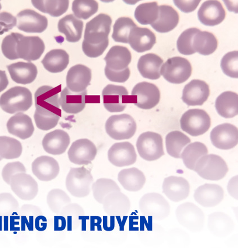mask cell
<instances>
[{"label":"cell","instance_id":"6da1fadb","mask_svg":"<svg viewBox=\"0 0 238 248\" xmlns=\"http://www.w3.org/2000/svg\"><path fill=\"white\" fill-rule=\"evenodd\" d=\"M62 85L52 87L43 86L34 94L35 111L34 118L38 128L48 131L57 126L62 116L59 93Z\"/></svg>","mask_w":238,"mask_h":248},{"label":"cell","instance_id":"7a4b0ae2","mask_svg":"<svg viewBox=\"0 0 238 248\" xmlns=\"http://www.w3.org/2000/svg\"><path fill=\"white\" fill-rule=\"evenodd\" d=\"M111 23V17L103 13L87 23L82 50L87 57L97 58L106 51L109 45Z\"/></svg>","mask_w":238,"mask_h":248},{"label":"cell","instance_id":"3957f363","mask_svg":"<svg viewBox=\"0 0 238 248\" xmlns=\"http://www.w3.org/2000/svg\"><path fill=\"white\" fill-rule=\"evenodd\" d=\"M32 104V93L26 87H12L0 97V107L9 114L26 111Z\"/></svg>","mask_w":238,"mask_h":248},{"label":"cell","instance_id":"277c9868","mask_svg":"<svg viewBox=\"0 0 238 248\" xmlns=\"http://www.w3.org/2000/svg\"><path fill=\"white\" fill-rule=\"evenodd\" d=\"M194 170L203 179L219 181L226 176L229 169L221 156L211 154L201 157L196 163Z\"/></svg>","mask_w":238,"mask_h":248},{"label":"cell","instance_id":"5b68a950","mask_svg":"<svg viewBox=\"0 0 238 248\" xmlns=\"http://www.w3.org/2000/svg\"><path fill=\"white\" fill-rule=\"evenodd\" d=\"M139 209L143 216L150 217L155 221H162L170 214L169 202L162 195L156 193L146 194L139 202Z\"/></svg>","mask_w":238,"mask_h":248},{"label":"cell","instance_id":"8992f818","mask_svg":"<svg viewBox=\"0 0 238 248\" xmlns=\"http://www.w3.org/2000/svg\"><path fill=\"white\" fill-rule=\"evenodd\" d=\"M93 177L85 167L73 168L66 176V187L76 198H85L90 194Z\"/></svg>","mask_w":238,"mask_h":248},{"label":"cell","instance_id":"52a82bcc","mask_svg":"<svg viewBox=\"0 0 238 248\" xmlns=\"http://www.w3.org/2000/svg\"><path fill=\"white\" fill-rule=\"evenodd\" d=\"M176 216L178 223L191 232H199L204 229V212L192 202H186L178 206Z\"/></svg>","mask_w":238,"mask_h":248},{"label":"cell","instance_id":"ba28073f","mask_svg":"<svg viewBox=\"0 0 238 248\" xmlns=\"http://www.w3.org/2000/svg\"><path fill=\"white\" fill-rule=\"evenodd\" d=\"M160 73L168 82L181 84L190 78L192 66L187 59L180 57H174L168 59L161 66Z\"/></svg>","mask_w":238,"mask_h":248},{"label":"cell","instance_id":"9c48e42d","mask_svg":"<svg viewBox=\"0 0 238 248\" xmlns=\"http://www.w3.org/2000/svg\"><path fill=\"white\" fill-rule=\"evenodd\" d=\"M211 124V118L208 113L199 109L188 110L180 120L182 130L195 137L205 134Z\"/></svg>","mask_w":238,"mask_h":248},{"label":"cell","instance_id":"30bf717a","mask_svg":"<svg viewBox=\"0 0 238 248\" xmlns=\"http://www.w3.org/2000/svg\"><path fill=\"white\" fill-rule=\"evenodd\" d=\"M137 125L134 119L127 114L114 115L108 119L106 130L108 135L116 140L129 139L134 136Z\"/></svg>","mask_w":238,"mask_h":248},{"label":"cell","instance_id":"8fae6325","mask_svg":"<svg viewBox=\"0 0 238 248\" xmlns=\"http://www.w3.org/2000/svg\"><path fill=\"white\" fill-rule=\"evenodd\" d=\"M136 148L140 156L147 161H155L164 155L162 136L153 132L140 135Z\"/></svg>","mask_w":238,"mask_h":248},{"label":"cell","instance_id":"7c38bea8","mask_svg":"<svg viewBox=\"0 0 238 248\" xmlns=\"http://www.w3.org/2000/svg\"><path fill=\"white\" fill-rule=\"evenodd\" d=\"M131 103L142 109H150L159 102L160 93L158 87L151 83H139L133 89Z\"/></svg>","mask_w":238,"mask_h":248},{"label":"cell","instance_id":"4fadbf2b","mask_svg":"<svg viewBox=\"0 0 238 248\" xmlns=\"http://www.w3.org/2000/svg\"><path fill=\"white\" fill-rule=\"evenodd\" d=\"M103 103L106 109L111 113L121 112L131 103V97L124 86L107 85L102 92Z\"/></svg>","mask_w":238,"mask_h":248},{"label":"cell","instance_id":"5bb4252c","mask_svg":"<svg viewBox=\"0 0 238 248\" xmlns=\"http://www.w3.org/2000/svg\"><path fill=\"white\" fill-rule=\"evenodd\" d=\"M96 155V146L87 139H79L73 142L68 152L70 161L77 165L92 163Z\"/></svg>","mask_w":238,"mask_h":248},{"label":"cell","instance_id":"9a60e30c","mask_svg":"<svg viewBox=\"0 0 238 248\" xmlns=\"http://www.w3.org/2000/svg\"><path fill=\"white\" fill-rule=\"evenodd\" d=\"M213 146L222 150L233 149L238 144V128L232 124H220L213 129L210 135Z\"/></svg>","mask_w":238,"mask_h":248},{"label":"cell","instance_id":"2e32d148","mask_svg":"<svg viewBox=\"0 0 238 248\" xmlns=\"http://www.w3.org/2000/svg\"><path fill=\"white\" fill-rule=\"evenodd\" d=\"M17 28L26 33H40L47 30V17L31 9H25L17 15Z\"/></svg>","mask_w":238,"mask_h":248},{"label":"cell","instance_id":"e0dca14e","mask_svg":"<svg viewBox=\"0 0 238 248\" xmlns=\"http://www.w3.org/2000/svg\"><path fill=\"white\" fill-rule=\"evenodd\" d=\"M10 185L14 193L23 201L32 200L38 194V186L36 180L26 173L15 174L10 180Z\"/></svg>","mask_w":238,"mask_h":248},{"label":"cell","instance_id":"ac0fdd59","mask_svg":"<svg viewBox=\"0 0 238 248\" xmlns=\"http://www.w3.org/2000/svg\"><path fill=\"white\" fill-rule=\"evenodd\" d=\"M45 49L44 41L39 37L23 36L17 43L16 52L19 59L31 62L39 59Z\"/></svg>","mask_w":238,"mask_h":248},{"label":"cell","instance_id":"d6986e66","mask_svg":"<svg viewBox=\"0 0 238 248\" xmlns=\"http://www.w3.org/2000/svg\"><path fill=\"white\" fill-rule=\"evenodd\" d=\"M108 156L112 165L118 167L134 165L137 159L134 146L129 142L115 143L108 151Z\"/></svg>","mask_w":238,"mask_h":248},{"label":"cell","instance_id":"ffe728a7","mask_svg":"<svg viewBox=\"0 0 238 248\" xmlns=\"http://www.w3.org/2000/svg\"><path fill=\"white\" fill-rule=\"evenodd\" d=\"M209 95L208 84L202 80L194 79L185 86L182 99L188 106H201Z\"/></svg>","mask_w":238,"mask_h":248},{"label":"cell","instance_id":"44dd1931","mask_svg":"<svg viewBox=\"0 0 238 248\" xmlns=\"http://www.w3.org/2000/svg\"><path fill=\"white\" fill-rule=\"evenodd\" d=\"M92 70L87 66L78 64L69 69L66 76L67 88L74 93H81L86 90L92 80Z\"/></svg>","mask_w":238,"mask_h":248},{"label":"cell","instance_id":"7402d4cb","mask_svg":"<svg viewBox=\"0 0 238 248\" xmlns=\"http://www.w3.org/2000/svg\"><path fill=\"white\" fill-rule=\"evenodd\" d=\"M199 20L205 26H215L222 23L226 16V12L221 2L216 0L206 1L198 13Z\"/></svg>","mask_w":238,"mask_h":248},{"label":"cell","instance_id":"603a6c76","mask_svg":"<svg viewBox=\"0 0 238 248\" xmlns=\"http://www.w3.org/2000/svg\"><path fill=\"white\" fill-rule=\"evenodd\" d=\"M163 192L174 202H180L186 199L190 194V186L184 178L170 176L166 178L163 184Z\"/></svg>","mask_w":238,"mask_h":248},{"label":"cell","instance_id":"cb8c5ba5","mask_svg":"<svg viewBox=\"0 0 238 248\" xmlns=\"http://www.w3.org/2000/svg\"><path fill=\"white\" fill-rule=\"evenodd\" d=\"M224 191L216 184H206L195 190L194 198L196 202L206 208L214 207L222 202Z\"/></svg>","mask_w":238,"mask_h":248},{"label":"cell","instance_id":"d4e9b609","mask_svg":"<svg viewBox=\"0 0 238 248\" xmlns=\"http://www.w3.org/2000/svg\"><path fill=\"white\" fill-rule=\"evenodd\" d=\"M32 172L37 179L42 181H50L58 176L60 167L52 157L41 156L35 159L32 165Z\"/></svg>","mask_w":238,"mask_h":248},{"label":"cell","instance_id":"484cf974","mask_svg":"<svg viewBox=\"0 0 238 248\" xmlns=\"http://www.w3.org/2000/svg\"><path fill=\"white\" fill-rule=\"evenodd\" d=\"M128 43L133 49L142 53L152 49L156 43V36L151 30L137 26L129 32Z\"/></svg>","mask_w":238,"mask_h":248},{"label":"cell","instance_id":"4316f807","mask_svg":"<svg viewBox=\"0 0 238 248\" xmlns=\"http://www.w3.org/2000/svg\"><path fill=\"white\" fill-rule=\"evenodd\" d=\"M102 204L104 212L111 216H127L131 208L129 198L121 191L108 194Z\"/></svg>","mask_w":238,"mask_h":248},{"label":"cell","instance_id":"83f0119b","mask_svg":"<svg viewBox=\"0 0 238 248\" xmlns=\"http://www.w3.org/2000/svg\"><path fill=\"white\" fill-rule=\"evenodd\" d=\"M71 142L69 135L62 130H56L45 135L43 140V146L50 155H58L63 154Z\"/></svg>","mask_w":238,"mask_h":248},{"label":"cell","instance_id":"f1b7e54d","mask_svg":"<svg viewBox=\"0 0 238 248\" xmlns=\"http://www.w3.org/2000/svg\"><path fill=\"white\" fill-rule=\"evenodd\" d=\"M6 125L9 134L22 140L31 138L34 131L32 119L22 113L10 118Z\"/></svg>","mask_w":238,"mask_h":248},{"label":"cell","instance_id":"f546056e","mask_svg":"<svg viewBox=\"0 0 238 248\" xmlns=\"http://www.w3.org/2000/svg\"><path fill=\"white\" fill-rule=\"evenodd\" d=\"M208 228L213 235L219 238L228 236L235 228L229 215L223 212H214L208 216Z\"/></svg>","mask_w":238,"mask_h":248},{"label":"cell","instance_id":"4dcf8cb0","mask_svg":"<svg viewBox=\"0 0 238 248\" xmlns=\"http://www.w3.org/2000/svg\"><path fill=\"white\" fill-rule=\"evenodd\" d=\"M86 95V90L81 93H74L65 87L61 93L59 104L65 112L78 114L85 109Z\"/></svg>","mask_w":238,"mask_h":248},{"label":"cell","instance_id":"1f68e13d","mask_svg":"<svg viewBox=\"0 0 238 248\" xmlns=\"http://www.w3.org/2000/svg\"><path fill=\"white\" fill-rule=\"evenodd\" d=\"M13 81L22 85L32 83L37 78V66L32 62H19L7 66Z\"/></svg>","mask_w":238,"mask_h":248},{"label":"cell","instance_id":"d6a6232c","mask_svg":"<svg viewBox=\"0 0 238 248\" xmlns=\"http://www.w3.org/2000/svg\"><path fill=\"white\" fill-rule=\"evenodd\" d=\"M179 19L178 13L173 7L161 5L159 6L158 19L151 26L157 32L167 33L177 27Z\"/></svg>","mask_w":238,"mask_h":248},{"label":"cell","instance_id":"836d02e7","mask_svg":"<svg viewBox=\"0 0 238 248\" xmlns=\"http://www.w3.org/2000/svg\"><path fill=\"white\" fill-rule=\"evenodd\" d=\"M131 52L127 47L114 46L108 51L104 61L106 67L115 71H123L128 68L131 62Z\"/></svg>","mask_w":238,"mask_h":248},{"label":"cell","instance_id":"e575fe53","mask_svg":"<svg viewBox=\"0 0 238 248\" xmlns=\"http://www.w3.org/2000/svg\"><path fill=\"white\" fill-rule=\"evenodd\" d=\"M163 63V59L159 55L147 54L139 59L138 68L143 78L156 80L160 78V68Z\"/></svg>","mask_w":238,"mask_h":248},{"label":"cell","instance_id":"d590c367","mask_svg":"<svg viewBox=\"0 0 238 248\" xmlns=\"http://www.w3.org/2000/svg\"><path fill=\"white\" fill-rule=\"evenodd\" d=\"M83 22L73 15L63 17L58 23L59 32L63 33L69 43H77L82 37Z\"/></svg>","mask_w":238,"mask_h":248},{"label":"cell","instance_id":"8d00e7d4","mask_svg":"<svg viewBox=\"0 0 238 248\" xmlns=\"http://www.w3.org/2000/svg\"><path fill=\"white\" fill-rule=\"evenodd\" d=\"M118 180L125 190L132 192L142 189L146 182L144 174L135 167L120 171Z\"/></svg>","mask_w":238,"mask_h":248},{"label":"cell","instance_id":"74e56055","mask_svg":"<svg viewBox=\"0 0 238 248\" xmlns=\"http://www.w3.org/2000/svg\"><path fill=\"white\" fill-rule=\"evenodd\" d=\"M215 107L218 113L225 118H232L238 113V95L236 93L226 92L217 98Z\"/></svg>","mask_w":238,"mask_h":248},{"label":"cell","instance_id":"f35d334b","mask_svg":"<svg viewBox=\"0 0 238 248\" xmlns=\"http://www.w3.org/2000/svg\"><path fill=\"white\" fill-rule=\"evenodd\" d=\"M44 68L51 73H60L67 67L69 56L62 49H54L48 52L41 62Z\"/></svg>","mask_w":238,"mask_h":248},{"label":"cell","instance_id":"ab89813d","mask_svg":"<svg viewBox=\"0 0 238 248\" xmlns=\"http://www.w3.org/2000/svg\"><path fill=\"white\" fill-rule=\"evenodd\" d=\"M218 46V41L215 35L206 31H199L192 41V48L195 52L203 55H211Z\"/></svg>","mask_w":238,"mask_h":248},{"label":"cell","instance_id":"60d3db41","mask_svg":"<svg viewBox=\"0 0 238 248\" xmlns=\"http://www.w3.org/2000/svg\"><path fill=\"white\" fill-rule=\"evenodd\" d=\"M190 142V138L183 133L178 131L171 132L166 138L167 152L175 158H181L183 149Z\"/></svg>","mask_w":238,"mask_h":248},{"label":"cell","instance_id":"b9f144b4","mask_svg":"<svg viewBox=\"0 0 238 248\" xmlns=\"http://www.w3.org/2000/svg\"><path fill=\"white\" fill-rule=\"evenodd\" d=\"M208 150L206 146L200 142L191 143L184 150L181 155L184 165L188 169L194 170L198 160L206 155Z\"/></svg>","mask_w":238,"mask_h":248},{"label":"cell","instance_id":"7bdbcfd3","mask_svg":"<svg viewBox=\"0 0 238 248\" xmlns=\"http://www.w3.org/2000/svg\"><path fill=\"white\" fill-rule=\"evenodd\" d=\"M159 15V6L156 2L142 3L135 12L136 19L142 25H152L158 19Z\"/></svg>","mask_w":238,"mask_h":248},{"label":"cell","instance_id":"ee69618b","mask_svg":"<svg viewBox=\"0 0 238 248\" xmlns=\"http://www.w3.org/2000/svg\"><path fill=\"white\" fill-rule=\"evenodd\" d=\"M32 5L40 12L48 14L52 16L58 17L62 16L68 9V0H59V1H33Z\"/></svg>","mask_w":238,"mask_h":248},{"label":"cell","instance_id":"f6af8a7d","mask_svg":"<svg viewBox=\"0 0 238 248\" xmlns=\"http://www.w3.org/2000/svg\"><path fill=\"white\" fill-rule=\"evenodd\" d=\"M23 152L21 142L8 136H0V156L6 159L18 158Z\"/></svg>","mask_w":238,"mask_h":248},{"label":"cell","instance_id":"bcb514c9","mask_svg":"<svg viewBox=\"0 0 238 248\" xmlns=\"http://www.w3.org/2000/svg\"><path fill=\"white\" fill-rule=\"evenodd\" d=\"M137 27L134 21L128 17L118 18L113 26L112 38L117 43L127 44L129 32L132 29Z\"/></svg>","mask_w":238,"mask_h":248},{"label":"cell","instance_id":"7dc6e473","mask_svg":"<svg viewBox=\"0 0 238 248\" xmlns=\"http://www.w3.org/2000/svg\"><path fill=\"white\" fill-rule=\"evenodd\" d=\"M94 199L100 204H103L104 199L113 192H120V187L114 181L109 179H98L92 186Z\"/></svg>","mask_w":238,"mask_h":248},{"label":"cell","instance_id":"c3c4849f","mask_svg":"<svg viewBox=\"0 0 238 248\" xmlns=\"http://www.w3.org/2000/svg\"><path fill=\"white\" fill-rule=\"evenodd\" d=\"M71 202V199L65 192L58 188L51 190L48 194L47 203L50 210L59 215L63 209Z\"/></svg>","mask_w":238,"mask_h":248},{"label":"cell","instance_id":"681fc988","mask_svg":"<svg viewBox=\"0 0 238 248\" xmlns=\"http://www.w3.org/2000/svg\"><path fill=\"white\" fill-rule=\"evenodd\" d=\"M99 5L94 0H75L72 3V11L77 18L86 20L95 15Z\"/></svg>","mask_w":238,"mask_h":248},{"label":"cell","instance_id":"f907efd6","mask_svg":"<svg viewBox=\"0 0 238 248\" xmlns=\"http://www.w3.org/2000/svg\"><path fill=\"white\" fill-rule=\"evenodd\" d=\"M200 31L196 28H191L184 31L182 33L177 42L178 51L181 54L190 55L195 53L192 48V41L196 34Z\"/></svg>","mask_w":238,"mask_h":248},{"label":"cell","instance_id":"816d5d0a","mask_svg":"<svg viewBox=\"0 0 238 248\" xmlns=\"http://www.w3.org/2000/svg\"><path fill=\"white\" fill-rule=\"evenodd\" d=\"M23 36L19 33H12L3 38L1 49L3 55L7 59L12 61L19 59L16 52L17 44Z\"/></svg>","mask_w":238,"mask_h":248},{"label":"cell","instance_id":"f5cc1de1","mask_svg":"<svg viewBox=\"0 0 238 248\" xmlns=\"http://www.w3.org/2000/svg\"><path fill=\"white\" fill-rule=\"evenodd\" d=\"M222 69L224 73L230 78H238V52L234 51L227 53L221 62Z\"/></svg>","mask_w":238,"mask_h":248},{"label":"cell","instance_id":"db71d44e","mask_svg":"<svg viewBox=\"0 0 238 248\" xmlns=\"http://www.w3.org/2000/svg\"><path fill=\"white\" fill-rule=\"evenodd\" d=\"M18 210L19 202L11 194H0V216H9Z\"/></svg>","mask_w":238,"mask_h":248},{"label":"cell","instance_id":"11a10c76","mask_svg":"<svg viewBox=\"0 0 238 248\" xmlns=\"http://www.w3.org/2000/svg\"><path fill=\"white\" fill-rule=\"evenodd\" d=\"M26 172V168L22 163L19 162L9 163L3 167L2 172V179L7 184L10 185V180L15 174Z\"/></svg>","mask_w":238,"mask_h":248},{"label":"cell","instance_id":"9f6ffc18","mask_svg":"<svg viewBox=\"0 0 238 248\" xmlns=\"http://www.w3.org/2000/svg\"><path fill=\"white\" fill-rule=\"evenodd\" d=\"M64 217H67L68 222H70L72 223L71 228H73V222H78L77 219H79V217L84 216L85 212L83 211V209L82 207L78 204H71L66 205L61 214H59Z\"/></svg>","mask_w":238,"mask_h":248},{"label":"cell","instance_id":"6f0895ef","mask_svg":"<svg viewBox=\"0 0 238 248\" xmlns=\"http://www.w3.org/2000/svg\"><path fill=\"white\" fill-rule=\"evenodd\" d=\"M16 23V17L11 14L6 12L0 13V35L12 30Z\"/></svg>","mask_w":238,"mask_h":248},{"label":"cell","instance_id":"680465c9","mask_svg":"<svg viewBox=\"0 0 238 248\" xmlns=\"http://www.w3.org/2000/svg\"><path fill=\"white\" fill-rule=\"evenodd\" d=\"M130 70L129 68L123 71H115L107 67L105 68V74L108 79L111 82L124 83L127 82L130 76Z\"/></svg>","mask_w":238,"mask_h":248},{"label":"cell","instance_id":"91938a15","mask_svg":"<svg viewBox=\"0 0 238 248\" xmlns=\"http://www.w3.org/2000/svg\"><path fill=\"white\" fill-rule=\"evenodd\" d=\"M200 0L197 1H174L175 4L184 13H191L197 9L200 3Z\"/></svg>","mask_w":238,"mask_h":248},{"label":"cell","instance_id":"94428289","mask_svg":"<svg viewBox=\"0 0 238 248\" xmlns=\"http://www.w3.org/2000/svg\"><path fill=\"white\" fill-rule=\"evenodd\" d=\"M41 211L40 208L32 205H24L21 208L19 215L22 216H35L40 214Z\"/></svg>","mask_w":238,"mask_h":248},{"label":"cell","instance_id":"6125c7cd","mask_svg":"<svg viewBox=\"0 0 238 248\" xmlns=\"http://www.w3.org/2000/svg\"><path fill=\"white\" fill-rule=\"evenodd\" d=\"M66 227V219L64 217L58 216L54 217V230L55 231H62Z\"/></svg>","mask_w":238,"mask_h":248},{"label":"cell","instance_id":"be15d7a7","mask_svg":"<svg viewBox=\"0 0 238 248\" xmlns=\"http://www.w3.org/2000/svg\"><path fill=\"white\" fill-rule=\"evenodd\" d=\"M35 226L38 231L43 232L47 228V220L45 217L40 216L37 217L35 221Z\"/></svg>","mask_w":238,"mask_h":248},{"label":"cell","instance_id":"e7e4bbea","mask_svg":"<svg viewBox=\"0 0 238 248\" xmlns=\"http://www.w3.org/2000/svg\"><path fill=\"white\" fill-rule=\"evenodd\" d=\"M9 85V80L5 71L0 70V93L7 88Z\"/></svg>","mask_w":238,"mask_h":248},{"label":"cell","instance_id":"03108f58","mask_svg":"<svg viewBox=\"0 0 238 248\" xmlns=\"http://www.w3.org/2000/svg\"><path fill=\"white\" fill-rule=\"evenodd\" d=\"M1 8H2V6L1 5V3H0V10H1Z\"/></svg>","mask_w":238,"mask_h":248},{"label":"cell","instance_id":"003e7915","mask_svg":"<svg viewBox=\"0 0 238 248\" xmlns=\"http://www.w3.org/2000/svg\"><path fill=\"white\" fill-rule=\"evenodd\" d=\"M2 157L0 156V161H1V160H2Z\"/></svg>","mask_w":238,"mask_h":248}]
</instances>
